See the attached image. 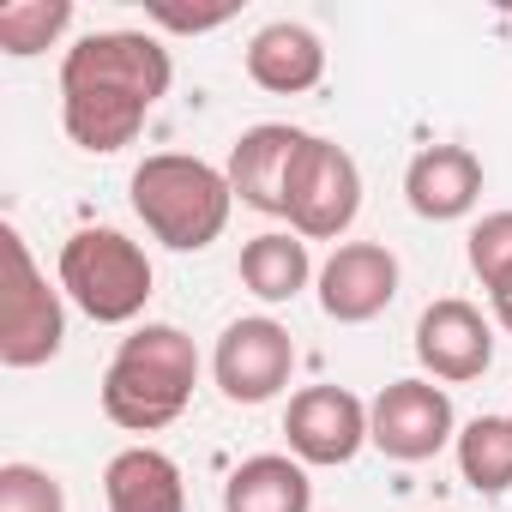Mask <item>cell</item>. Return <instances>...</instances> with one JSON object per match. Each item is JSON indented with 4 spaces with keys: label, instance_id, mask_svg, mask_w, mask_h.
I'll use <instances>...</instances> for the list:
<instances>
[{
    "label": "cell",
    "instance_id": "obj_1",
    "mask_svg": "<svg viewBox=\"0 0 512 512\" xmlns=\"http://www.w3.org/2000/svg\"><path fill=\"white\" fill-rule=\"evenodd\" d=\"M175 61L145 31H91L61 55V127L79 151L109 157L139 139L145 115L169 97Z\"/></svg>",
    "mask_w": 512,
    "mask_h": 512
},
{
    "label": "cell",
    "instance_id": "obj_2",
    "mask_svg": "<svg viewBox=\"0 0 512 512\" xmlns=\"http://www.w3.org/2000/svg\"><path fill=\"white\" fill-rule=\"evenodd\" d=\"M199 386V350L181 326H139L103 368V416L127 434H163L181 422Z\"/></svg>",
    "mask_w": 512,
    "mask_h": 512
},
{
    "label": "cell",
    "instance_id": "obj_3",
    "mask_svg": "<svg viewBox=\"0 0 512 512\" xmlns=\"http://www.w3.org/2000/svg\"><path fill=\"white\" fill-rule=\"evenodd\" d=\"M133 211L139 223L175 247V253H199L229 229L235 211V187L217 163L187 157V151H157L133 169Z\"/></svg>",
    "mask_w": 512,
    "mask_h": 512
},
{
    "label": "cell",
    "instance_id": "obj_4",
    "mask_svg": "<svg viewBox=\"0 0 512 512\" xmlns=\"http://www.w3.org/2000/svg\"><path fill=\"white\" fill-rule=\"evenodd\" d=\"M55 278H61V296L97 326H133L145 314V302H151V284H157L145 247L133 235H121V229L67 235Z\"/></svg>",
    "mask_w": 512,
    "mask_h": 512
},
{
    "label": "cell",
    "instance_id": "obj_5",
    "mask_svg": "<svg viewBox=\"0 0 512 512\" xmlns=\"http://www.w3.org/2000/svg\"><path fill=\"white\" fill-rule=\"evenodd\" d=\"M0 253H7V290H0V362L7 368H43L67 344V308L61 290L37 272L25 235L7 223L0 229Z\"/></svg>",
    "mask_w": 512,
    "mask_h": 512
},
{
    "label": "cell",
    "instance_id": "obj_6",
    "mask_svg": "<svg viewBox=\"0 0 512 512\" xmlns=\"http://www.w3.org/2000/svg\"><path fill=\"white\" fill-rule=\"evenodd\" d=\"M356 211H362V169H356V157L344 145L308 133V145H302V157L290 169V205H284L290 229L302 241H338L356 223Z\"/></svg>",
    "mask_w": 512,
    "mask_h": 512
},
{
    "label": "cell",
    "instance_id": "obj_7",
    "mask_svg": "<svg viewBox=\"0 0 512 512\" xmlns=\"http://www.w3.org/2000/svg\"><path fill=\"white\" fill-rule=\"evenodd\" d=\"M296 374V338L290 326H278L272 314H247L229 320L217 350H211V380L229 404H272Z\"/></svg>",
    "mask_w": 512,
    "mask_h": 512
},
{
    "label": "cell",
    "instance_id": "obj_8",
    "mask_svg": "<svg viewBox=\"0 0 512 512\" xmlns=\"http://www.w3.org/2000/svg\"><path fill=\"white\" fill-rule=\"evenodd\" d=\"M458 440V416L446 386H434L428 374L416 380H392L374 404H368V446H380L392 464H422L434 452H446Z\"/></svg>",
    "mask_w": 512,
    "mask_h": 512
},
{
    "label": "cell",
    "instance_id": "obj_9",
    "mask_svg": "<svg viewBox=\"0 0 512 512\" xmlns=\"http://www.w3.org/2000/svg\"><path fill=\"white\" fill-rule=\"evenodd\" d=\"M416 362L428 380L440 386H464V380H482L494 368V326L482 320L476 302L464 296H440L422 308L416 320Z\"/></svg>",
    "mask_w": 512,
    "mask_h": 512
},
{
    "label": "cell",
    "instance_id": "obj_10",
    "mask_svg": "<svg viewBox=\"0 0 512 512\" xmlns=\"http://www.w3.org/2000/svg\"><path fill=\"white\" fill-rule=\"evenodd\" d=\"M284 434H290V458L302 464H350L368 446V404L350 386H302L284 410Z\"/></svg>",
    "mask_w": 512,
    "mask_h": 512
},
{
    "label": "cell",
    "instance_id": "obj_11",
    "mask_svg": "<svg viewBox=\"0 0 512 512\" xmlns=\"http://www.w3.org/2000/svg\"><path fill=\"white\" fill-rule=\"evenodd\" d=\"M320 308L338 326H368L398 296V253L380 241H338L332 260L320 266Z\"/></svg>",
    "mask_w": 512,
    "mask_h": 512
},
{
    "label": "cell",
    "instance_id": "obj_12",
    "mask_svg": "<svg viewBox=\"0 0 512 512\" xmlns=\"http://www.w3.org/2000/svg\"><path fill=\"white\" fill-rule=\"evenodd\" d=\"M302 145H308V133L290 127V121H260V127H247V133L229 145V163H223L235 199H241L247 211H260V217H284V205H290V169H296Z\"/></svg>",
    "mask_w": 512,
    "mask_h": 512
},
{
    "label": "cell",
    "instance_id": "obj_13",
    "mask_svg": "<svg viewBox=\"0 0 512 512\" xmlns=\"http://www.w3.org/2000/svg\"><path fill=\"white\" fill-rule=\"evenodd\" d=\"M404 199L428 223H458L482 199V157L470 145H422L404 169Z\"/></svg>",
    "mask_w": 512,
    "mask_h": 512
},
{
    "label": "cell",
    "instance_id": "obj_14",
    "mask_svg": "<svg viewBox=\"0 0 512 512\" xmlns=\"http://www.w3.org/2000/svg\"><path fill=\"white\" fill-rule=\"evenodd\" d=\"M247 79L260 85V91H272V97H302V91H314L326 79V43L308 25L278 19L266 31H253V43H247Z\"/></svg>",
    "mask_w": 512,
    "mask_h": 512
},
{
    "label": "cell",
    "instance_id": "obj_15",
    "mask_svg": "<svg viewBox=\"0 0 512 512\" xmlns=\"http://www.w3.org/2000/svg\"><path fill=\"white\" fill-rule=\"evenodd\" d=\"M103 500H109V512H187V482L169 452L127 446L103 470Z\"/></svg>",
    "mask_w": 512,
    "mask_h": 512
},
{
    "label": "cell",
    "instance_id": "obj_16",
    "mask_svg": "<svg viewBox=\"0 0 512 512\" xmlns=\"http://www.w3.org/2000/svg\"><path fill=\"white\" fill-rule=\"evenodd\" d=\"M223 512H314L308 464L290 458V452L241 458L223 482Z\"/></svg>",
    "mask_w": 512,
    "mask_h": 512
},
{
    "label": "cell",
    "instance_id": "obj_17",
    "mask_svg": "<svg viewBox=\"0 0 512 512\" xmlns=\"http://www.w3.org/2000/svg\"><path fill=\"white\" fill-rule=\"evenodd\" d=\"M241 284L260 296V302H296L308 284H314V253H308V241L290 229H266V235H253L247 247H241Z\"/></svg>",
    "mask_w": 512,
    "mask_h": 512
},
{
    "label": "cell",
    "instance_id": "obj_18",
    "mask_svg": "<svg viewBox=\"0 0 512 512\" xmlns=\"http://www.w3.org/2000/svg\"><path fill=\"white\" fill-rule=\"evenodd\" d=\"M452 446H458V476L476 494L512 488V416H470Z\"/></svg>",
    "mask_w": 512,
    "mask_h": 512
},
{
    "label": "cell",
    "instance_id": "obj_19",
    "mask_svg": "<svg viewBox=\"0 0 512 512\" xmlns=\"http://www.w3.org/2000/svg\"><path fill=\"white\" fill-rule=\"evenodd\" d=\"M73 25V0H7L0 7V55L31 61L43 49H55Z\"/></svg>",
    "mask_w": 512,
    "mask_h": 512
},
{
    "label": "cell",
    "instance_id": "obj_20",
    "mask_svg": "<svg viewBox=\"0 0 512 512\" xmlns=\"http://www.w3.org/2000/svg\"><path fill=\"white\" fill-rule=\"evenodd\" d=\"M464 260H470L476 284L488 290V302H494V296H512V211H488V217L470 229Z\"/></svg>",
    "mask_w": 512,
    "mask_h": 512
},
{
    "label": "cell",
    "instance_id": "obj_21",
    "mask_svg": "<svg viewBox=\"0 0 512 512\" xmlns=\"http://www.w3.org/2000/svg\"><path fill=\"white\" fill-rule=\"evenodd\" d=\"M0 512H67V488L43 464H0Z\"/></svg>",
    "mask_w": 512,
    "mask_h": 512
},
{
    "label": "cell",
    "instance_id": "obj_22",
    "mask_svg": "<svg viewBox=\"0 0 512 512\" xmlns=\"http://www.w3.org/2000/svg\"><path fill=\"white\" fill-rule=\"evenodd\" d=\"M151 19H157V25H169V31H181V37H187V31L199 37V31H217V25H229V19H235V7H217V13H181V7H163V0H157V7H151Z\"/></svg>",
    "mask_w": 512,
    "mask_h": 512
},
{
    "label": "cell",
    "instance_id": "obj_23",
    "mask_svg": "<svg viewBox=\"0 0 512 512\" xmlns=\"http://www.w3.org/2000/svg\"><path fill=\"white\" fill-rule=\"evenodd\" d=\"M494 326L512 332V296H494Z\"/></svg>",
    "mask_w": 512,
    "mask_h": 512
}]
</instances>
